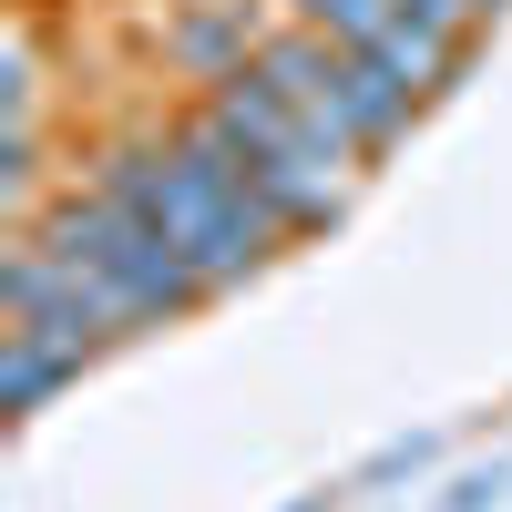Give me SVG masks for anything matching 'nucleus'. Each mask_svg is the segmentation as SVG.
<instances>
[{
	"instance_id": "f257e3e1",
	"label": "nucleus",
	"mask_w": 512,
	"mask_h": 512,
	"mask_svg": "<svg viewBox=\"0 0 512 512\" xmlns=\"http://www.w3.org/2000/svg\"><path fill=\"white\" fill-rule=\"evenodd\" d=\"M277 82V93L318 123V134L338 154H359V144H390L400 123H410V82H390L369 52H349V41H277L267 62H256Z\"/></svg>"
}]
</instances>
